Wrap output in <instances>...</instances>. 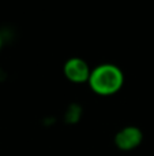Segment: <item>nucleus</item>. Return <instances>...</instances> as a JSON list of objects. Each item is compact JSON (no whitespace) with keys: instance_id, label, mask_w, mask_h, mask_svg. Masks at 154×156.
<instances>
[{"instance_id":"nucleus-3","label":"nucleus","mask_w":154,"mask_h":156,"mask_svg":"<svg viewBox=\"0 0 154 156\" xmlns=\"http://www.w3.org/2000/svg\"><path fill=\"white\" fill-rule=\"evenodd\" d=\"M143 141V132L138 126H126L115 134V145L117 149L130 152L136 149Z\"/></svg>"},{"instance_id":"nucleus-4","label":"nucleus","mask_w":154,"mask_h":156,"mask_svg":"<svg viewBox=\"0 0 154 156\" xmlns=\"http://www.w3.org/2000/svg\"><path fill=\"white\" fill-rule=\"evenodd\" d=\"M3 47V37H2V33H0V49H2Z\"/></svg>"},{"instance_id":"nucleus-2","label":"nucleus","mask_w":154,"mask_h":156,"mask_svg":"<svg viewBox=\"0 0 154 156\" xmlns=\"http://www.w3.org/2000/svg\"><path fill=\"white\" fill-rule=\"evenodd\" d=\"M92 73V67L85 59L78 56H72L67 59L63 65V74L71 83L82 85L87 83Z\"/></svg>"},{"instance_id":"nucleus-1","label":"nucleus","mask_w":154,"mask_h":156,"mask_svg":"<svg viewBox=\"0 0 154 156\" xmlns=\"http://www.w3.org/2000/svg\"><path fill=\"white\" fill-rule=\"evenodd\" d=\"M87 85L97 96H113L124 85V73L117 65L101 63L92 69Z\"/></svg>"}]
</instances>
